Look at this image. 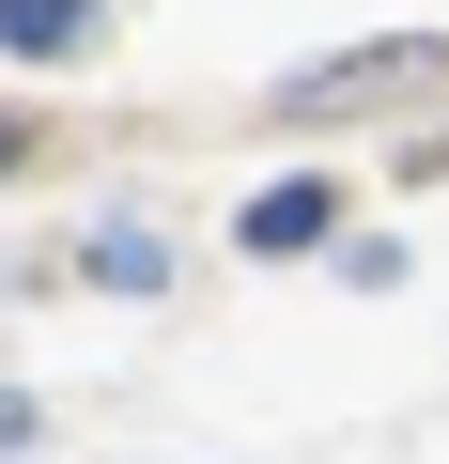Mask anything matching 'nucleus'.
I'll return each instance as SVG.
<instances>
[{
	"label": "nucleus",
	"instance_id": "nucleus-3",
	"mask_svg": "<svg viewBox=\"0 0 449 464\" xmlns=\"http://www.w3.org/2000/svg\"><path fill=\"white\" fill-rule=\"evenodd\" d=\"M16 155H32V124H0V170H16Z\"/></svg>",
	"mask_w": 449,
	"mask_h": 464
},
{
	"label": "nucleus",
	"instance_id": "nucleus-1",
	"mask_svg": "<svg viewBox=\"0 0 449 464\" xmlns=\"http://www.w3.org/2000/svg\"><path fill=\"white\" fill-rule=\"evenodd\" d=\"M326 217H341V201H326V186L295 170V186H264V201H249V232H233V248H264V264H295V248H310Z\"/></svg>",
	"mask_w": 449,
	"mask_h": 464
},
{
	"label": "nucleus",
	"instance_id": "nucleus-2",
	"mask_svg": "<svg viewBox=\"0 0 449 464\" xmlns=\"http://www.w3.org/2000/svg\"><path fill=\"white\" fill-rule=\"evenodd\" d=\"M93 32V0H0V47H32V63H63Z\"/></svg>",
	"mask_w": 449,
	"mask_h": 464
}]
</instances>
